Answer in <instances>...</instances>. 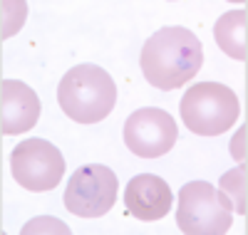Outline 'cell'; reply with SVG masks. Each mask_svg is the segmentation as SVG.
Instances as JSON below:
<instances>
[{"label": "cell", "mask_w": 248, "mask_h": 235, "mask_svg": "<svg viewBox=\"0 0 248 235\" xmlns=\"http://www.w3.org/2000/svg\"><path fill=\"white\" fill-rule=\"evenodd\" d=\"M179 139V126L169 112L159 106H144L124 121V144L134 156L159 159L171 151Z\"/></svg>", "instance_id": "obj_7"}, {"label": "cell", "mask_w": 248, "mask_h": 235, "mask_svg": "<svg viewBox=\"0 0 248 235\" xmlns=\"http://www.w3.org/2000/svg\"><path fill=\"white\" fill-rule=\"evenodd\" d=\"M10 171L25 191H52L65 178V156L47 139H25L10 151Z\"/></svg>", "instance_id": "obj_5"}, {"label": "cell", "mask_w": 248, "mask_h": 235, "mask_svg": "<svg viewBox=\"0 0 248 235\" xmlns=\"http://www.w3.org/2000/svg\"><path fill=\"white\" fill-rule=\"evenodd\" d=\"M139 65L152 87L156 89H179L184 82L199 74L203 65L201 40L186 28H161L141 47Z\"/></svg>", "instance_id": "obj_1"}, {"label": "cell", "mask_w": 248, "mask_h": 235, "mask_svg": "<svg viewBox=\"0 0 248 235\" xmlns=\"http://www.w3.org/2000/svg\"><path fill=\"white\" fill-rule=\"evenodd\" d=\"M221 191L231 198V206L236 208V213L246 216V163L236 166L233 171L221 176Z\"/></svg>", "instance_id": "obj_11"}, {"label": "cell", "mask_w": 248, "mask_h": 235, "mask_svg": "<svg viewBox=\"0 0 248 235\" xmlns=\"http://www.w3.org/2000/svg\"><path fill=\"white\" fill-rule=\"evenodd\" d=\"M246 23H248L246 10H229L214 25L216 45L231 59H238V62H246V57H248V52H246Z\"/></svg>", "instance_id": "obj_10"}, {"label": "cell", "mask_w": 248, "mask_h": 235, "mask_svg": "<svg viewBox=\"0 0 248 235\" xmlns=\"http://www.w3.org/2000/svg\"><path fill=\"white\" fill-rule=\"evenodd\" d=\"M119 181L114 171L102 163L79 166L67 178L65 208L79 218H102L117 201Z\"/></svg>", "instance_id": "obj_6"}, {"label": "cell", "mask_w": 248, "mask_h": 235, "mask_svg": "<svg viewBox=\"0 0 248 235\" xmlns=\"http://www.w3.org/2000/svg\"><path fill=\"white\" fill-rule=\"evenodd\" d=\"M3 134H23L30 132L40 119V99L32 92V87L17 82V79H3Z\"/></svg>", "instance_id": "obj_9"}, {"label": "cell", "mask_w": 248, "mask_h": 235, "mask_svg": "<svg viewBox=\"0 0 248 235\" xmlns=\"http://www.w3.org/2000/svg\"><path fill=\"white\" fill-rule=\"evenodd\" d=\"M181 119L199 136H218L231 129L241 114L236 92L218 82H196L184 92L179 104Z\"/></svg>", "instance_id": "obj_3"}, {"label": "cell", "mask_w": 248, "mask_h": 235, "mask_svg": "<svg viewBox=\"0 0 248 235\" xmlns=\"http://www.w3.org/2000/svg\"><path fill=\"white\" fill-rule=\"evenodd\" d=\"M57 102L72 121L97 124L107 119L117 104V84L99 65H77L65 72L57 87Z\"/></svg>", "instance_id": "obj_2"}, {"label": "cell", "mask_w": 248, "mask_h": 235, "mask_svg": "<svg viewBox=\"0 0 248 235\" xmlns=\"http://www.w3.org/2000/svg\"><path fill=\"white\" fill-rule=\"evenodd\" d=\"M171 188L156 174H139L124 188V206L137 220H159L171 210Z\"/></svg>", "instance_id": "obj_8"}, {"label": "cell", "mask_w": 248, "mask_h": 235, "mask_svg": "<svg viewBox=\"0 0 248 235\" xmlns=\"http://www.w3.org/2000/svg\"><path fill=\"white\" fill-rule=\"evenodd\" d=\"M231 198L209 181H191L179 191L176 225L186 235H223L233 225Z\"/></svg>", "instance_id": "obj_4"}]
</instances>
